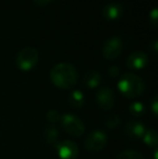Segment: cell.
Here are the masks:
<instances>
[{
  "label": "cell",
  "mask_w": 158,
  "mask_h": 159,
  "mask_svg": "<svg viewBox=\"0 0 158 159\" xmlns=\"http://www.w3.org/2000/svg\"><path fill=\"white\" fill-rule=\"evenodd\" d=\"M52 84L59 89H72L78 80V73L74 65L68 63H59L52 67L50 71Z\"/></svg>",
  "instance_id": "6da1fadb"
},
{
  "label": "cell",
  "mask_w": 158,
  "mask_h": 159,
  "mask_svg": "<svg viewBox=\"0 0 158 159\" xmlns=\"http://www.w3.org/2000/svg\"><path fill=\"white\" fill-rule=\"evenodd\" d=\"M118 90L124 96L134 98L142 95L145 90L143 79L132 73H126L118 81Z\"/></svg>",
  "instance_id": "7a4b0ae2"
},
{
  "label": "cell",
  "mask_w": 158,
  "mask_h": 159,
  "mask_svg": "<svg viewBox=\"0 0 158 159\" xmlns=\"http://www.w3.org/2000/svg\"><path fill=\"white\" fill-rule=\"evenodd\" d=\"M38 59L39 53L37 49L33 48V47H26L17 53L16 65L23 71L32 70L38 63Z\"/></svg>",
  "instance_id": "3957f363"
},
{
  "label": "cell",
  "mask_w": 158,
  "mask_h": 159,
  "mask_svg": "<svg viewBox=\"0 0 158 159\" xmlns=\"http://www.w3.org/2000/svg\"><path fill=\"white\" fill-rule=\"evenodd\" d=\"M61 124L65 132L73 136H80L84 132V124L74 114H65L61 117Z\"/></svg>",
  "instance_id": "277c9868"
},
{
  "label": "cell",
  "mask_w": 158,
  "mask_h": 159,
  "mask_svg": "<svg viewBox=\"0 0 158 159\" xmlns=\"http://www.w3.org/2000/svg\"><path fill=\"white\" fill-rule=\"evenodd\" d=\"M107 144V134L102 130H93L84 140V148L89 152H100Z\"/></svg>",
  "instance_id": "5b68a950"
},
{
  "label": "cell",
  "mask_w": 158,
  "mask_h": 159,
  "mask_svg": "<svg viewBox=\"0 0 158 159\" xmlns=\"http://www.w3.org/2000/svg\"><path fill=\"white\" fill-rule=\"evenodd\" d=\"M124 50V43L119 37H112L105 41L103 46V57L108 61L117 59Z\"/></svg>",
  "instance_id": "8992f818"
},
{
  "label": "cell",
  "mask_w": 158,
  "mask_h": 159,
  "mask_svg": "<svg viewBox=\"0 0 158 159\" xmlns=\"http://www.w3.org/2000/svg\"><path fill=\"white\" fill-rule=\"evenodd\" d=\"M56 154L61 159H76L78 157L79 149L75 142L70 140L61 141L54 145Z\"/></svg>",
  "instance_id": "52a82bcc"
},
{
  "label": "cell",
  "mask_w": 158,
  "mask_h": 159,
  "mask_svg": "<svg viewBox=\"0 0 158 159\" xmlns=\"http://www.w3.org/2000/svg\"><path fill=\"white\" fill-rule=\"evenodd\" d=\"M97 103L100 108L104 111H111L115 105L114 91L108 87H103L97 93Z\"/></svg>",
  "instance_id": "ba28073f"
},
{
  "label": "cell",
  "mask_w": 158,
  "mask_h": 159,
  "mask_svg": "<svg viewBox=\"0 0 158 159\" xmlns=\"http://www.w3.org/2000/svg\"><path fill=\"white\" fill-rule=\"evenodd\" d=\"M148 63V57L142 51H135L127 59V67L133 70L143 69Z\"/></svg>",
  "instance_id": "9c48e42d"
},
{
  "label": "cell",
  "mask_w": 158,
  "mask_h": 159,
  "mask_svg": "<svg viewBox=\"0 0 158 159\" xmlns=\"http://www.w3.org/2000/svg\"><path fill=\"white\" fill-rule=\"evenodd\" d=\"M124 133L131 139H141L145 133V127L140 121H128L124 125Z\"/></svg>",
  "instance_id": "30bf717a"
},
{
  "label": "cell",
  "mask_w": 158,
  "mask_h": 159,
  "mask_svg": "<svg viewBox=\"0 0 158 159\" xmlns=\"http://www.w3.org/2000/svg\"><path fill=\"white\" fill-rule=\"evenodd\" d=\"M124 14V7L120 3H110L104 7L103 15L108 21H116Z\"/></svg>",
  "instance_id": "8fae6325"
},
{
  "label": "cell",
  "mask_w": 158,
  "mask_h": 159,
  "mask_svg": "<svg viewBox=\"0 0 158 159\" xmlns=\"http://www.w3.org/2000/svg\"><path fill=\"white\" fill-rule=\"evenodd\" d=\"M102 81V76L99 71L97 70H90L84 74L82 78V84L86 88L89 89H95L97 87L100 86Z\"/></svg>",
  "instance_id": "7c38bea8"
},
{
  "label": "cell",
  "mask_w": 158,
  "mask_h": 159,
  "mask_svg": "<svg viewBox=\"0 0 158 159\" xmlns=\"http://www.w3.org/2000/svg\"><path fill=\"white\" fill-rule=\"evenodd\" d=\"M43 140L49 145L54 146L59 142V130L54 126H48L43 131Z\"/></svg>",
  "instance_id": "4fadbf2b"
},
{
  "label": "cell",
  "mask_w": 158,
  "mask_h": 159,
  "mask_svg": "<svg viewBox=\"0 0 158 159\" xmlns=\"http://www.w3.org/2000/svg\"><path fill=\"white\" fill-rule=\"evenodd\" d=\"M70 103L73 107L79 108L84 104V95L80 90H74L70 94Z\"/></svg>",
  "instance_id": "5bb4252c"
},
{
  "label": "cell",
  "mask_w": 158,
  "mask_h": 159,
  "mask_svg": "<svg viewBox=\"0 0 158 159\" xmlns=\"http://www.w3.org/2000/svg\"><path fill=\"white\" fill-rule=\"evenodd\" d=\"M143 141L145 144H147L148 146H156L157 143H158V135H157V132L155 131L154 129H151L145 131V133L143 134Z\"/></svg>",
  "instance_id": "9a60e30c"
},
{
  "label": "cell",
  "mask_w": 158,
  "mask_h": 159,
  "mask_svg": "<svg viewBox=\"0 0 158 159\" xmlns=\"http://www.w3.org/2000/svg\"><path fill=\"white\" fill-rule=\"evenodd\" d=\"M115 159H146V158L141 153H139V152L132 151V149H127V151L119 153Z\"/></svg>",
  "instance_id": "2e32d148"
},
{
  "label": "cell",
  "mask_w": 158,
  "mask_h": 159,
  "mask_svg": "<svg viewBox=\"0 0 158 159\" xmlns=\"http://www.w3.org/2000/svg\"><path fill=\"white\" fill-rule=\"evenodd\" d=\"M129 111L132 114L133 116H143L145 114V106L143 103L141 102H134L129 106Z\"/></svg>",
  "instance_id": "e0dca14e"
},
{
  "label": "cell",
  "mask_w": 158,
  "mask_h": 159,
  "mask_svg": "<svg viewBox=\"0 0 158 159\" xmlns=\"http://www.w3.org/2000/svg\"><path fill=\"white\" fill-rule=\"evenodd\" d=\"M120 124V117L116 114H111L105 118V126L110 129L117 128Z\"/></svg>",
  "instance_id": "ac0fdd59"
},
{
  "label": "cell",
  "mask_w": 158,
  "mask_h": 159,
  "mask_svg": "<svg viewBox=\"0 0 158 159\" xmlns=\"http://www.w3.org/2000/svg\"><path fill=\"white\" fill-rule=\"evenodd\" d=\"M47 117V120H48L50 124H56L61 120V117L62 116L60 115V113L57 111H54V109H51L47 113L46 115Z\"/></svg>",
  "instance_id": "d6986e66"
},
{
  "label": "cell",
  "mask_w": 158,
  "mask_h": 159,
  "mask_svg": "<svg viewBox=\"0 0 158 159\" xmlns=\"http://www.w3.org/2000/svg\"><path fill=\"white\" fill-rule=\"evenodd\" d=\"M157 19H158V11L156 8H154L150 12V23L154 27H157Z\"/></svg>",
  "instance_id": "ffe728a7"
},
{
  "label": "cell",
  "mask_w": 158,
  "mask_h": 159,
  "mask_svg": "<svg viewBox=\"0 0 158 159\" xmlns=\"http://www.w3.org/2000/svg\"><path fill=\"white\" fill-rule=\"evenodd\" d=\"M107 73L111 78H117L120 74V69L118 66H111L110 68H108Z\"/></svg>",
  "instance_id": "44dd1931"
},
{
  "label": "cell",
  "mask_w": 158,
  "mask_h": 159,
  "mask_svg": "<svg viewBox=\"0 0 158 159\" xmlns=\"http://www.w3.org/2000/svg\"><path fill=\"white\" fill-rule=\"evenodd\" d=\"M52 0H34V2L37 4V6H40V7H44L47 4H49Z\"/></svg>",
  "instance_id": "7402d4cb"
},
{
  "label": "cell",
  "mask_w": 158,
  "mask_h": 159,
  "mask_svg": "<svg viewBox=\"0 0 158 159\" xmlns=\"http://www.w3.org/2000/svg\"><path fill=\"white\" fill-rule=\"evenodd\" d=\"M157 106H158L157 96H155L154 100H153V102H152V109H153V113H154L155 116H156V114H157Z\"/></svg>",
  "instance_id": "603a6c76"
},
{
  "label": "cell",
  "mask_w": 158,
  "mask_h": 159,
  "mask_svg": "<svg viewBox=\"0 0 158 159\" xmlns=\"http://www.w3.org/2000/svg\"><path fill=\"white\" fill-rule=\"evenodd\" d=\"M153 51L154 52L157 51V40H154V42H153Z\"/></svg>",
  "instance_id": "cb8c5ba5"
}]
</instances>
